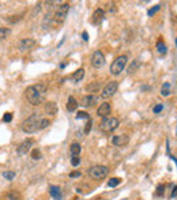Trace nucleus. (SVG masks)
<instances>
[{
  "label": "nucleus",
  "mask_w": 177,
  "mask_h": 200,
  "mask_svg": "<svg viewBox=\"0 0 177 200\" xmlns=\"http://www.w3.org/2000/svg\"><path fill=\"white\" fill-rule=\"evenodd\" d=\"M46 85L44 83H37V85H31L26 89L25 91V97H26L27 102L33 106H38L45 101V95H46Z\"/></svg>",
  "instance_id": "nucleus-1"
},
{
  "label": "nucleus",
  "mask_w": 177,
  "mask_h": 200,
  "mask_svg": "<svg viewBox=\"0 0 177 200\" xmlns=\"http://www.w3.org/2000/svg\"><path fill=\"white\" fill-rule=\"evenodd\" d=\"M49 124H51V120H48L46 117H41L38 113H33L22 123V129L26 134H34V132L46 128Z\"/></svg>",
  "instance_id": "nucleus-2"
},
{
  "label": "nucleus",
  "mask_w": 177,
  "mask_h": 200,
  "mask_svg": "<svg viewBox=\"0 0 177 200\" xmlns=\"http://www.w3.org/2000/svg\"><path fill=\"white\" fill-rule=\"evenodd\" d=\"M87 173H89L90 178H93V180H95V181H100V180H103V178L109 174V169H108V166H105V165H95V166L90 167V169L87 170Z\"/></svg>",
  "instance_id": "nucleus-3"
},
{
  "label": "nucleus",
  "mask_w": 177,
  "mask_h": 200,
  "mask_svg": "<svg viewBox=\"0 0 177 200\" xmlns=\"http://www.w3.org/2000/svg\"><path fill=\"white\" fill-rule=\"evenodd\" d=\"M127 60H128V57L125 55L117 56V57L113 60L112 66H110V74L112 75H120L121 74L123 69H124L125 66H127Z\"/></svg>",
  "instance_id": "nucleus-4"
},
{
  "label": "nucleus",
  "mask_w": 177,
  "mask_h": 200,
  "mask_svg": "<svg viewBox=\"0 0 177 200\" xmlns=\"http://www.w3.org/2000/svg\"><path fill=\"white\" fill-rule=\"evenodd\" d=\"M119 127V120L116 117H106L101 121L100 129L102 132H112Z\"/></svg>",
  "instance_id": "nucleus-5"
},
{
  "label": "nucleus",
  "mask_w": 177,
  "mask_h": 200,
  "mask_svg": "<svg viewBox=\"0 0 177 200\" xmlns=\"http://www.w3.org/2000/svg\"><path fill=\"white\" fill-rule=\"evenodd\" d=\"M68 10H70V4L61 3L59 7H57L56 12H54V21H56L57 23H63L68 15Z\"/></svg>",
  "instance_id": "nucleus-6"
},
{
  "label": "nucleus",
  "mask_w": 177,
  "mask_h": 200,
  "mask_svg": "<svg viewBox=\"0 0 177 200\" xmlns=\"http://www.w3.org/2000/svg\"><path fill=\"white\" fill-rule=\"evenodd\" d=\"M117 87H119V83H117L116 80H112V82L106 83V86L102 89V91H101V97H102L103 99L110 98V97L117 91Z\"/></svg>",
  "instance_id": "nucleus-7"
},
{
  "label": "nucleus",
  "mask_w": 177,
  "mask_h": 200,
  "mask_svg": "<svg viewBox=\"0 0 177 200\" xmlns=\"http://www.w3.org/2000/svg\"><path fill=\"white\" fill-rule=\"evenodd\" d=\"M33 144H34L33 139H26V140H23V142H22L21 144L18 146V148H16V154H18L19 156L26 155V154L29 153L30 150H31Z\"/></svg>",
  "instance_id": "nucleus-8"
},
{
  "label": "nucleus",
  "mask_w": 177,
  "mask_h": 200,
  "mask_svg": "<svg viewBox=\"0 0 177 200\" xmlns=\"http://www.w3.org/2000/svg\"><path fill=\"white\" fill-rule=\"evenodd\" d=\"M91 64H93V67H95V68H101V67H103V64H105V56L102 55L101 50H95V52L93 53Z\"/></svg>",
  "instance_id": "nucleus-9"
},
{
  "label": "nucleus",
  "mask_w": 177,
  "mask_h": 200,
  "mask_svg": "<svg viewBox=\"0 0 177 200\" xmlns=\"http://www.w3.org/2000/svg\"><path fill=\"white\" fill-rule=\"evenodd\" d=\"M129 143V136L128 135H116L112 137V144L117 146V147H124Z\"/></svg>",
  "instance_id": "nucleus-10"
},
{
  "label": "nucleus",
  "mask_w": 177,
  "mask_h": 200,
  "mask_svg": "<svg viewBox=\"0 0 177 200\" xmlns=\"http://www.w3.org/2000/svg\"><path fill=\"white\" fill-rule=\"evenodd\" d=\"M33 47H35V40H33V38H23L19 42V50L21 52H27Z\"/></svg>",
  "instance_id": "nucleus-11"
},
{
  "label": "nucleus",
  "mask_w": 177,
  "mask_h": 200,
  "mask_svg": "<svg viewBox=\"0 0 177 200\" xmlns=\"http://www.w3.org/2000/svg\"><path fill=\"white\" fill-rule=\"evenodd\" d=\"M110 104H108V102H105V104H101V106L97 109V116L98 117H109V115H110Z\"/></svg>",
  "instance_id": "nucleus-12"
},
{
  "label": "nucleus",
  "mask_w": 177,
  "mask_h": 200,
  "mask_svg": "<svg viewBox=\"0 0 177 200\" xmlns=\"http://www.w3.org/2000/svg\"><path fill=\"white\" fill-rule=\"evenodd\" d=\"M97 101H98L97 97L93 95V94H89V95H84L83 98L80 99V104L79 105H82V106H84V108H89V106H94V105L97 104Z\"/></svg>",
  "instance_id": "nucleus-13"
},
{
  "label": "nucleus",
  "mask_w": 177,
  "mask_h": 200,
  "mask_svg": "<svg viewBox=\"0 0 177 200\" xmlns=\"http://www.w3.org/2000/svg\"><path fill=\"white\" fill-rule=\"evenodd\" d=\"M103 18H105V11H103L102 8H97L91 17L93 25H100V23L103 21Z\"/></svg>",
  "instance_id": "nucleus-14"
},
{
  "label": "nucleus",
  "mask_w": 177,
  "mask_h": 200,
  "mask_svg": "<svg viewBox=\"0 0 177 200\" xmlns=\"http://www.w3.org/2000/svg\"><path fill=\"white\" fill-rule=\"evenodd\" d=\"M49 193H51V196L53 197L54 200H61L63 199L61 189H60L57 185H51V186H49Z\"/></svg>",
  "instance_id": "nucleus-15"
},
{
  "label": "nucleus",
  "mask_w": 177,
  "mask_h": 200,
  "mask_svg": "<svg viewBox=\"0 0 177 200\" xmlns=\"http://www.w3.org/2000/svg\"><path fill=\"white\" fill-rule=\"evenodd\" d=\"M57 110H59V108H57V104L56 102H46L45 104V112H46V115H49V116H54V115H57Z\"/></svg>",
  "instance_id": "nucleus-16"
},
{
  "label": "nucleus",
  "mask_w": 177,
  "mask_h": 200,
  "mask_svg": "<svg viewBox=\"0 0 177 200\" xmlns=\"http://www.w3.org/2000/svg\"><path fill=\"white\" fill-rule=\"evenodd\" d=\"M79 102L76 101L74 97H68V101H67V105H65V108H67L68 112H75L76 108H78Z\"/></svg>",
  "instance_id": "nucleus-17"
},
{
  "label": "nucleus",
  "mask_w": 177,
  "mask_h": 200,
  "mask_svg": "<svg viewBox=\"0 0 177 200\" xmlns=\"http://www.w3.org/2000/svg\"><path fill=\"white\" fill-rule=\"evenodd\" d=\"M82 151V147L79 143H72V144L70 146V154L71 156H79V154H80Z\"/></svg>",
  "instance_id": "nucleus-18"
},
{
  "label": "nucleus",
  "mask_w": 177,
  "mask_h": 200,
  "mask_svg": "<svg viewBox=\"0 0 177 200\" xmlns=\"http://www.w3.org/2000/svg\"><path fill=\"white\" fill-rule=\"evenodd\" d=\"M83 76H84V69L83 68H79V69H76L75 72H74L72 75H71V79L74 80V82H80L82 79H83Z\"/></svg>",
  "instance_id": "nucleus-19"
},
{
  "label": "nucleus",
  "mask_w": 177,
  "mask_h": 200,
  "mask_svg": "<svg viewBox=\"0 0 177 200\" xmlns=\"http://www.w3.org/2000/svg\"><path fill=\"white\" fill-rule=\"evenodd\" d=\"M140 67V61L139 60H133L132 63L129 64V67H128V74H132V72H135V71H138V68Z\"/></svg>",
  "instance_id": "nucleus-20"
},
{
  "label": "nucleus",
  "mask_w": 177,
  "mask_h": 200,
  "mask_svg": "<svg viewBox=\"0 0 177 200\" xmlns=\"http://www.w3.org/2000/svg\"><path fill=\"white\" fill-rule=\"evenodd\" d=\"M5 200H21V195H19V192L16 191H10L7 193V197H5Z\"/></svg>",
  "instance_id": "nucleus-21"
},
{
  "label": "nucleus",
  "mask_w": 177,
  "mask_h": 200,
  "mask_svg": "<svg viewBox=\"0 0 177 200\" xmlns=\"http://www.w3.org/2000/svg\"><path fill=\"white\" fill-rule=\"evenodd\" d=\"M166 50H168V48H166V45L163 44L162 40H159V41L157 42V52L159 53V55H165Z\"/></svg>",
  "instance_id": "nucleus-22"
},
{
  "label": "nucleus",
  "mask_w": 177,
  "mask_h": 200,
  "mask_svg": "<svg viewBox=\"0 0 177 200\" xmlns=\"http://www.w3.org/2000/svg\"><path fill=\"white\" fill-rule=\"evenodd\" d=\"M161 94H162L163 97H168L169 94H170V83L166 82L162 85V89H161Z\"/></svg>",
  "instance_id": "nucleus-23"
},
{
  "label": "nucleus",
  "mask_w": 177,
  "mask_h": 200,
  "mask_svg": "<svg viewBox=\"0 0 177 200\" xmlns=\"http://www.w3.org/2000/svg\"><path fill=\"white\" fill-rule=\"evenodd\" d=\"M15 172H10V170H5V172H3V177L5 178L7 181H12L14 178H15Z\"/></svg>",
  "instance_id": "nucleus-24"
},
{
  "label": "nucleus",
  "mask_w": 177,
  "mask_h": 200,
  "mask_svg": "<svg viewBox=\"0 0 177 200\" xmlns=\"http://www.w3.org/2000/svg\"><path fill=\"white\" fill-rule=\"evenodd\" d=\"M120 182H121V180H120L119 177H113V178H110V180L108 181V186L109 188H114V186H117Z\"/></svg>",
  "instance_id": "nucleus-25"
},
{
  "label": "nucleus",
  "mask_w": 177,
  "mask_h": 200,
  "mask_svg": "<svg viewBox=\"0 0 177 200\" xmlns=\"http://www.w3.org/2000/svg\"><path fill=\"white\" fill-rule=\"evenodd\" d=\"M86 89H87V90H90V93H97L98 89H100V83L94 82V83H91V85H87Z\"/></svg>",
  "instance_id": "nucleus-26"
},
{
  "label": "nucleus",
  "mask_w": 177,
  "mask_h": 200,
  "mask_svg": "<svg viewBox=\"0 0 177 200\" xmlns=\"http://www.w3.org/2000/svg\"><path fill=\"white\" fill-rule=\"evenodd\" d=\"M165 188H166V186L163 185V184H158V186H157V192H155V195H157L158 197H162L163 195H165Z\"/></svg>",
  "instance_id": "nucleus-27"
},
{
  "label": "nucleus",
  "mask_w": 177,
  "mask_h": 200,
  "mask_svg": "<svg viewBox=\"0 0 177 200\" xmlns=\"http://www.w3.org/2000/svg\"><path fill=\"white\" fill-rule=\"evenodd\" d=\"M31 158L34 159V161H38V159L42 158V154H41V151L38 150V148H34V150L31 151Z\"/></svg>",
  "instance_id": "nucleus-28"
},
{
  "label": "nucleus",
  "mask_w": 177,
  "mask_h": 200,
  "mask_svg": "<svg viewBox=\"0 0 177 200\" xmlns=\"http://www.w3.org/2000/svg\"><path fill=\"white\" fill-rule=\"evenodd\" d=\"M10 34V30L8 29H4V27H0V41L7 38V36Z\"/></svg>",
  "instance_id": "nucleus-29"
},
{
  "label": "nucleus",
  "mask_w": 177,
  "mask_h": 200,
  "mask_svg": "<svg viewBox=\"0 0 177 200\" xmlns=\"http://www.w3.org/2000/svg\"><path fill=\"white\" fill-rule=\"evenodd\" d=\"M159 8H161V4H157V6L151 7V8H150L149 11H147V15H149V17H152V15H154L155 12L159 11Z\"/></svg>",
  "instance_id": "nucleus-30"
},
{
  "label": "nucleus",
  "mask_w": 177,
  "mask_h": 200,
  "mask_svg": "<svg viewBox=\"0 0 177 200\" xmlns=\"http://www.w3.org/2000/svg\"><path fill=\"white\" fill-rule=\"evenodd\" d=\"M75 118L76 120H80V118H86V120H89L90 116H89V113H86V112H78L76 116H75Z\"/></svg>",
  "instance_id": "nucleus-31"
},
{
  "label": "nucleus",
  "mask_w": 177,
  "mask_h": 200,
  "mask_svg": "<svg viewBox=\"0 0 177 200\" xmlns=\"http://www.w3.org/2000/svg\"><path fill=\"white\" fill-rule=\"evenodd\" d=\"M91 127H93V120L91 118H89V120H87V123H86V127H84V134H89L90 131H91Z\"/></svg>",
  "instance_id": "nucleus-32"
},
{
  "label": "nucleus",
  "mask_w": 177,
  "mask_h": 200,
  "mask_svg": "<svg viewBox=\"0 0 177 200\" xmlns=\"http://www.w3.org/2000/svg\"><path fill=\"white\" fill-rule=\"evenodd\" d=\"M163 110V105L162 104H157L154 108H152V112L155 113V115H158V113H161Z\"/></svg>",
  "instance_id": "nucleus-33"
},
{
  "label": "nucleus",
  "mask_w": 177,
  "mask_h": 200,
  "mask_svg": "<svg viewBox=\"0 0 177 200\" xmlns=\"http://www.w3.org/2000/svg\"><path fill=\"white\" fill-rule=\"evenodd\" d=\"M79 163H80V158H79V156H72V158H71V165H72L74 167L79 166Z\"/></svg>",
  "instance_id": "nucleus-34"
},
{
  "label": "nucleus",
  "mask_w": 177,
  "mask_h": 200,
  "mask_svg": "<svg viewBox=\"0 0 177 200\" xmlns=\"http://www.w3.org/2000/svg\"><path fill=\"white\" fill-rule=\"evenodd\" d=\"M12 120V115L11 113H4V116H3V123H10V121Z\"/></svg>",
  "instance_id": "nucleus-35"
},
{
  "label": "nucleus",
  "mask_w": 177,
  "mask_h": 200,
  "mask_svg": "<svg viewBox=\"0 0 177 200\" xmlns=\"http://www.w3.org/2000/svg\"><path fill=\"white\" fill-rule=\"evenodd\" d=\"M80 176H82V173L78 172V170H75V172H71V173H70V177H71V178H76V177H80Z\"/></svg>",
  "instance_id": "nucleus-36"
},
{
  "label": "nucleus",
  "mask_w": 177,
  "mask_h": 200,
  "mask_svg": "<svg viewBox=\"0 0 177 200\" xmlns=\"http://www.w3.org/2000/svg\"><path fill=\"white\" fill-rule=\"evenodd\" d=\"M176 196H177V185L173 186V191H172V195H170L172 199H173V197H176Z\"/></svg>",
  "instance_id": "nucleus-37"
},
{
  "label": "nucleus",
  "mask_w": 177,
  "mask_h": 200,
  "mask_svg": "<svg viewBox=\"0 0 177 200\" xmlns=\"http://www.w3.org/2000/svg\"><path fill=\"white\" fill-rule=\"evenodd\" d=\"M82 37H83L84 41H89V34H87V31H83V33H82Z\"/></svg>",
  "instance_id": "nucleus-38"
},
{
  "label": "nucleus",
  "mask_w": 177,
  "mask_h": 200,
  "mask_svg": "<svg viewBox=\"0 0 177 200\" xmlns=\"http://www.w3.org/2000/svg\"><path fill=\"white\" fill-rule=\"evenodd\" d=\"M116 11V7H109V12H114Z\"/></svg>",
  "instance_id": "nucleus-39"
},
{
  "label": "nucleus",
  "mask_w": 177,
  "mask_h": 200,
  "mask_svg": "<svg viewBox=\"0 0 177 200\" xmlns=\"http://www.w3.org/2000/svg\"><path fill=\"white\" fill-rule=\"evenodd\" d=\"M142 90H150L149 86H142Z\"/></svg>",
  "instance_id": "nucleus-40"
},
{
  "label": "nucleus",
  "mask_w": 177,
  "mask_h": 200,
  "mask_svg": "<svg viewBox=\"0 0 177 200\" xmlns=\"http://www.w3.org/2000/svg\"><path fill=\"white\" fill-rule=\"evenodd\" d=\"M176 47H177V38H176Z\"/></svg>",
  "instance_id": "nucleus-41"
},
{
  "label": "nucleus",
  "mask_w": 177,
  "mask_h": 200,
  "mask_svg": "<svg viewBox=\"0 0 177 200\" xmlns=\"http://www.w3.org/2000/svg\"><path fill=\"white\" fill-rule=\"evenodd\" d=\"M123 200H127V199H123Z\"/></svg>",
  "instance_id": "nucleus-42"
},
{
  "label": "nucleus",
  "mask_w": 177,
  "mask_h": 200,
  "mask_svg": "<svg viewBox=\"0 0 177 200\" xmlns=\"http://www.w3.org/2000/svg\"><path fill=\"white\" fill-rule=\"evenodd\" d=\"M103 200H106V199H103Z\"/></svg>",
  "instance_id": "nucleus-43"
}]
</instances>
